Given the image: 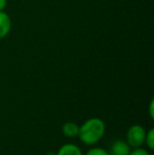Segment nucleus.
Returning <instances> with one entry per match:
<instances>
[{
    "mask_svg": "<svg viewBox=\"0 0 154 155\" xmlns=\"http://www.w3.org/2000/svg\"><path fill=\"white\" fill-rule=\"evenodd\" d=\"M146 129L140 124H133L127 131L126 134V141L128 145L134 149L139 148L145 143V137H146Z\"/></svg>",
    "mask_w": 154,
    "mask_h": 155,
    "instance_id": "2",
    "label": "nucleus"
},
{
    "mask_svg": "<svg viewBox=\"0 0 154 155\" xmlns=\"http://www.w3.org/2000/svg\"><path fill=\"white\" fill-rule=\"evenodd\" d=\"M12 28L11 18L5 12L0 11V39L8 36Z\"/></svg>",
    "mask_w": 154,
    "mask_h": 155,
    "instance_id": "4",
    "label": "nucleus"
},
{
    "mask_svg": "<svg viewBox=\"0 0 154 155\" xmlns=\"http://www.w3.org/2000/svg\"><path fill=\"white\" fill-rule=\"evenodd\" d=\"M6 6V0H0V11H3Z\"/></svg>",
    "mask_w": 154,
    "mask_h": 155,
    "instance_id": "11",
    "label": "nucleus"
},
{
    "mask_svg": "<svg viewBox=\"0 0 154 155\" xmlns=\"http://www.w3.org/2000/svg\"><path fill=\"white\" fill-rule=\"evenodd\" d=\"M132 148L126 140H115L110 148V155H129Z\"/></svg>",
    "mask_w": 154,
    "mask_h": 155,
    "instance_id": "3",
    "label": "nucleus"
},
{
    "mask_svg": "<svg viewBox=\"0 0 154 155\" xmlns=\"http://www.w3.org/2000/svg\"><path fill=\"white\" fill-rule=\"evenodd\" d=\"M84 155H110L109 151L100 147H93L87 151Z\"/></svg>",
    "mask_w": 154,
    "mask_h": 155,
    "instance_id": "8",
    "label": "nucleus"
},
{
    "mask_svg": "<svg viewBox=\"0 0 154 155\" xmlns=\"http://www.w3.org/2000/svg\"><path fill=\"white\" fill-rule=\"evenodd\" d=\"M56 155H84V153L75 143H64L58 149Z\"/></svg>",
    "mask_w": 154,
    "mask_h": 155,
    "instance_id": "5",
    "label": "nucleus"
},
{
    "mask_svg": "<svg viewBox=\"0 0 154 155\" xmlns=\"http://www.w3.org/2000/svg\"><path fill=\"white\" fill-rule=\"evenodd\" d=\"M61 130L64 135L68 137V138H75V137L78 136L79 126L74 121H67L66 124H64Z\"/></svg>",
    "mask_w": 154,
    "mask_h": 155,
    "instance_id": "6",
    "label": "nucleus"
},
{
    "mask_svg": "<svg viewBox=\"0 0 154 155\" xmlns=\"http://www.w3.org/2000/svg\"><path fill=\"white\" fill-rule=\"evenodd\" d=\"M129 155H151V154L149 153L148 150L143 149L142 147H139V148L131 149V152L129 153Z\"/></svg>",
    "mask_w": 154,
    "mask_h": 155,
    "instance_id": "9",
    "label": "nucleus"
},
{
    "mask_svg": "<svg viewBox=\"0 0 154 155\" xmlns=\"http://www.w3.org/2000/svg\"><path fill=\"white\" fill-rule=\"evenodd\" d=\"M149 116L151 119H154V100L151 99L149 104Z\"/></svg>",
    "mask_w": 154,
    "mask_h": 155,
    "instance_id": "10",
    "label": "nucleus"
},
{
    "mask_svg": "<svg viewBox=\"0 0 154 155\" xmlns=\"http://www.w3.org/2000/svg\"><path fill=\"white\" fill-rule=\"evenodd\" d=\"M145 143L149 150H154V129L151 128L149 131L146 132V137H145Z\"/></svg>",
    "mask_w": 154,
    "mask_h": 155,
    "instance_id": "7",
    "label": "nucleus"
},
{
    "mask_svg": "<svg viewBox=\"0 0 154 155\" xmlns=\"http://www.w3.org/2000/svg\"><path fill=\"white\" fill-rule=\"evenodd\" d=\"M106 133V124L99 117H92L79 126L78 138L87 146H94L103 139Z\"/></svg>",
    "mask_w": 154,
    "mask_h": 155,
    "instance_id": "1",
    "label": "nucleus"
}]
</instances>
